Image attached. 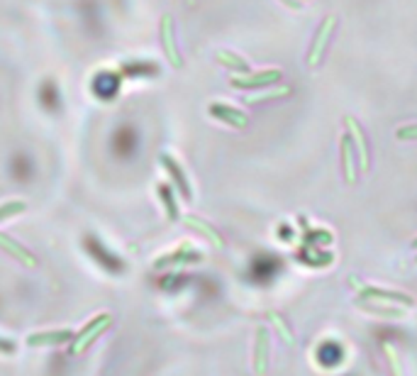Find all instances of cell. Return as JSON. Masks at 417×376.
Masks as SVG:
<instances>
[{"mask_svg": "<svg viewBox=\"0 0 417 376\" xmlns=\"http://www.w3.org/2000/svg\"><path fill=\"white\" fill-rule=\"evenodd\" d=\"M85 249H88V254L93 256L95 261H98L102 269H107L110 273H122L125 271V261L120 259L117 254H112L110 249H107L105 244L100 242V237L85 235Z\"/></svg>", "mask_w": 417, "mask_h": 376, "instance_id": "cell-2", "label": "cell"}, {"mask_svg": "<svg viewBox=\"0 0 417 376\" xmlns=\"http://www.w3.org/2000/svg\"><path fill=\"white\" fill-rule=\"evenodd\" d=\"M186 225L191 227V230H196V232H201V235L208 237L210 242L215 244V247H222V244H225V242H222V237L217 235V232L213 230V227H210L208 222L201 220V218H193V215H188V218H186Z\"/></svg>", "mask_w": 417, "mask_h": 376, "instance_id": "cell-17", "label": "cell"}, {"mask_svg": "<svg viewBox=\"0 0 417 376\" xmlns=\"http://www.w3.org/2000/svg\"><path fill=\"white\" fill-rule=\"evenodd\" d=\"M413 247H415V249H417V239H415V242H413Z\"/></svg>", "mask_w": 417, "mask_h": 376, "instance_id": "cell-28", "label": "cell"}, {"mask_svg": "<svg viewBox=\"0 0 417 376\" xmlns=\"http://www.w3.org/2000/svg\"><path fill=\"white\" fill-rule=\"evenodd\" d=\"M159 196H162V201H164L169 220H174V222L181 220V210H179V203H176V196H174V191H171V186H159Z\"/></svg>", "mask_w": 417, "mask_h": 376, "instance_id": "cell-20", "label": "cell"}, {"mask_svg": "<svg viewBox=\"0 0 417 376\" xmlns=\"http://www.w3.org/2000/svg\"><path fill=\"white\" fill-rule=\"evenodd\" d=\"M217 61H220L222 66L232 68V71L237 73H249V64L242 59V56L232 54V51H217Z\"/></svg>", "mask_w": 417, "mask_h": 376, "instance_id": "cell-19", "label": "cell"}, {"mask_svg": "<svg viewBox=\"0 0 417 376\" xmlns=\"http://www.w3.org/2000/svg\"><path fill=\"white\" fill-rule=\"evenodd\" d=\"M344 125H347V130H349V137H352L354 147H357L359 167H361V171H366L369 169V150H366V140H364L361 127H359V122L354 118H344Z\"/></svg>", "mask_w": 417, "mask_h": 376, "instance_id": "cell-12", "label": "cell"}, {"mask_svg": "<svg viewBox=\"0 0 417 376\" xmlns=\"http://www.w3.org/2000/svg\"><path fill=\"white\" fill-rule=\"evenodd\" d=\"M0 247H3L8 254H13L15 259H20L25 266H30V269L32 266H37V259H34V254L30 252V249L22 247L20 242H15V239L10 235H5V232H0Z\"/></svg>", "mask_w": 417, "mask_h": 376, "instance_id": "cell-13", "label": "cell"}, {"mask_svg": "<svg viewBox=\"0 0 417 376\" xmlns=\"http://www.w3.org/2000/svg\"><path fill=\"white\" fill-rule=\"evenodd\" d=\"M73 330H47V333H32L27 338V345L30 347H56V345H64V342L73 340Z\"/></svg>", "mask_w": 417, "mask_h": 376, "instance_id": "cell-7", "label": "cell"}, {"mask_svg": "<svg viewBox=\"0 0 417 376\" xmlns=\"http://www.w3.org/2000/svg\"><path fill=\"white\" fill-rule=\"evenodd\" d=\"M122 71L130 76H152V73H159V66L154 61H125Z\"/></svg>", "mask_w": 417, "mask_h": 376, "instance_id": "cell-18", "label": "cell"}, {"mask_svg": "<svg viewBox=\"0 0 417 376\" xmlns=\"http://www.w3.org/2000/svg\"><path fill=\"white\" fill-rule=\"evenodd\" d=\"M384 352H386V357H388V362H391V369H393V374H401V362H398V355H396V350H393L388 342H384Z\"/></svg>", "mask_w": 417, "mask_h": 376, "instance_id": "cell-23", "label": "cell"}, {"mask_svg": "<svg viewBox=\"0 0 417 376\" xmlns=\"http://www.w3.org/2000/svg\"><path fill=\"white\" fill-rule=\"evenodd\" d=\"M285 5H288V8H293V10H302V3L300 0H283Z\"/></svg>", "mask_w": 417, "mask_h": 376, "instance_id": "cell-27", "label": "cell"}, {"mask_svg": "<svg viewBox=\"0 0 417 376\" xmlns=\"http://www.w3.org/2000/svg\"><path fill=\"white\" fill-rule=\"evenodd\" d=\"M334 25H337V17L334 15H329L327 20L322 22V27H320V32L315 37V44H312L310 54H307V64H310V66L320 64V59H322V51H324V47H327V42H329V34L334 32Z\"/></svg>", "mask_w": 417, "mask_h": 376, "instance_id": "cell-9", "label": "cell"}, {"mask_svg": "<svg viewBox=\"0 0 417 376\" xmlns=\"http://www.w3.org/2000/svg\"><path fill=\"white\" fill-rule=\"evenodd\" d=\"M162 44H164V51H167V59L174 64L176 68L184 66V59H181L179 49H176V39H174V17L171 15H164L162 17Z\"/></svg>", "mask_w": 417, "mask_h": 376, "instance_id": "cell-8", "label": "cell"}, {"mask_svg": "<svg viewBox=\"0 0 417 376\" xmlns=\"http://www.w3.org/2000/svg\"><path fill=\"white\" fill-rule=\"evenodd\" d=\"M208 113H210L213 118L220 120V122L230 125V127H237V130H244V127H247V122H249V118L244 115L242 110L225 105V103H213V105L208 108Z\"/></svg>", "mask_w": 417, "mask_h": 376, "instance_id": "cell-6", "label": "cell"}, {"mask_svg": "<svg viewBox=\"0 0 417 376\" xmlns=\"http://www.w3.org/2000/svg\"><path fill=\"white\" fill-rule=\"evenodd\" d=\"M268 367V330H256V345H254V372L264 374Z\"/></svg>", "mask_w": 417, "mask_h": 376, "instance_id": "cell-14", "label": "cell"}, {"mask_svg": "<svg viewBox=\"0 0 417 376\" xmlns=\"http://www.w3.org/2000/svg\"><path fill=\"white\" fill-rule=\"evenodd\" d=\"M0 352H3V355H15V352H17V345H15L13 340L0 338Z\"/></svg>", "mask_w": 417, "mask_h": 376, "instance_id": "cell-26", "label": "cell"}, {"mask_svg": "<svg viewBox=\"0 0 417 376\" xmlns=\"http://www.w3.org/2000/svg\"><path fill=\"white\" fill-rule=\"evenodd\" d=\"M201 259H203L201 252L191 249L188 244H181L176 252H171V254L154 261V269H169V266H179V264H196V261H201Z\"/></svg>", "mask_w": 417, "mask_h": 376, "instance_id": "cell-5", "label": "cell"}, {"mask_svg": "<svg viewBox=\"0 0 417 376\" xmlns=\"http://www.w3.org/2000/svg\"><path fill=\"white\" fill-rule=\"evenodd\" d=\"M398 140H417V125H405V127L396 130Z\"/></svg>", "mask_w": 417, "mask_h": 376, "instance_id": "cell-24", "label": "cell"}, {"mask_svg": "<svg viewBox=\"0 0 417 376\" xmlns=\"http://www.w3.org/2000/svg\"><path fill=\"white\" fill-rule=\"evenodd\" d=\"M415 264H417V259H415Z\"/></svg>", "mask_w": 417, "mask_h": 376, "instance_id": "cell-29", "label": "cell"}, {"mask_svg": "<svg viewBox=\"0 0 417 376\" xmlns=\"http://www.w3.org/2000/svg\"><path fill=\"white\" fill-rule=\"evenodd\" d=\"M268 320H271L273 325H276V330L281 333V340L285 342V345H295V338H293V333L288 330V325L283 323V318L281 315H276V313H268Z\"/></svg>", "mask_w": 417, "mask_h": 376, "instance_id": "cell-21", "label": "cell"}, {"mask_svg": "<svg viewBox=\"0 0 417 376\" xmlns=\"http://www.w3.org/2000/svg\"><path fill=\"white\" fill-rule=\"evenodd\" d=\"M25 208H27V203H25V201H10V203H3V205H0V222L8 220V218H13V215H20Z\"/></svg>", "mask_w": 417, "mask_h": 376, "instance_id": "cell-22", "label": "cell"}, {"mask_svg": "<svg viewBox=\"0 0 417 376\" xmlns=\"http://www.w3.org/2000/svg\"><path fill=\"white\" fill-rule=\"evenodd\" d=\"M162 164L167 167V171L171 174V179H174V184L179 186V191H181V196L186 198V201H191L193 198V191H191V184H188V176H186V171L181 169V164L176 162L171 154H162Z\"/></svg>", "mask_w": 417, "mask_h": 376, "instance_id": "cell-10", "label": "cell"}, {"mask_svg": "<svg viewBox=\"0 0 417 376\" xmlns=\"http://www.w3.org/2000/svg\"><path fill=\"white\" fill-rule=\"evenodd\" d=\"M120 90V76L112 71H100L98 76L93 78V93L102 100H110Z\"/></svg>", "mask_w": 417, "mask_h": 376, "instance_id": "cell-11", "label": "cell"}, {"mask_svg": "<svg viewBox=\"0 0 417 376\" xmlns=\"http://www.w3.org/2000/svg\"><path fill=\"white\" fill-rule=\"evenodd\" d=\"M290 93V90L288 88H285V85H283V88H278V90H271V93H264V95H259V98H251L249 103H261V100H266V98H281V95H288Z\"/></svg>", "mask_w": 417, "mask_h": 376, "instance_id": "cell-25", "label": "cell"}, {"mask_svg": "<svg viewBox=\"0 0 417 376\" xmlns=\"http://www.w3.org/2000/svg\"><path fill=\"white\" fill-rule=\"evenodd\" d=\"M352 283L359 288V293H361V298H374V301H391V303H398V306H405L410 308L415 303L413 298H410L408 293H401V291H386V288H376V286H359L357 281L352 278Z\"/></svg>", "mask_w": 417, "mask_h": 376, "instance_id": "cell-4", "label": "cell"}, {"mask_svg": "<svg viewBox=\"0 0 417 376\" xmlns=\"http://www.w3.org/2000/svg\"><path fill=\"white\" fill-rule=\"evenodd\" d=\"M112 325V315L110 313H100L90 320L78 335H73V345H71V355H81V352L88 350L90 345L95 342V338H100L107 328Z\"/></svg>", "mask_w": 417, "mask_h": 376, "instance_id": "cell-1", "label": "cell"}, {"mask_svg": "<svg viewBox=\"0 0 417 376\" xmlns=\"http://www.w3.org/2000/svg\"><path fill=\"white\" fill-rule=\"evenodd\" d=\"M281 81V71L278 68H268V71H259V73H242V76H234L232 85L239 90H249V88H261V85L276 83Z\"/></svg>", "mask_w": 417, "mask_h": 376, "instance_id": "cell-3", "label": "cell"}, {"mask_svg": "<svg viewBox=\"0 0 417 376\" xmlns=\"http://www.w3.org/2000/svg\"><path fill=\"white\" fill-rule=\"evenodd\" d=\"M342 164H344V179L354 184L357 181V159H354V142L352 137H342Z\"/></svg>", "mask_w": 417, "mask_h": 376, "instance_id": "cell-15", "label": "cell"}, {"mask_svg": "<svg viewBox=\"0 0 417 376\" xmlns=\"http://www.w3.org/2000/svg\"><path fill=\"white\" fill-rule=\"evenodd\" d=\"M357 306L366 313H374V315H386V318H405V310L401 306H386V303H366V301H357Z\"/></svg>", "mask_w": 417, "mask_h": 376, "instance_id": "cell-16", "label": "cell"}]
</instances>
